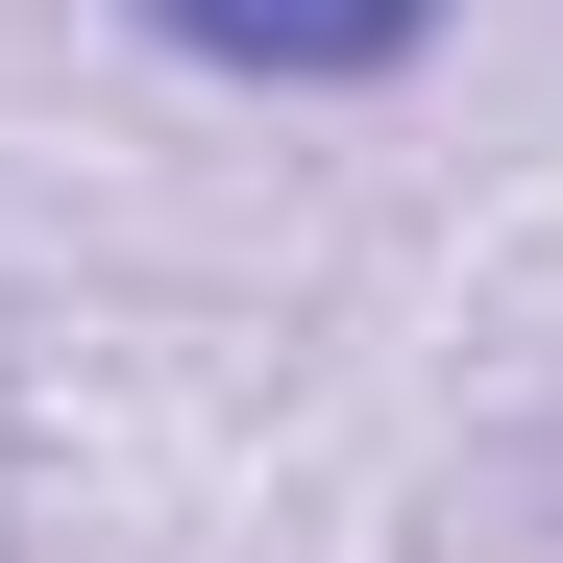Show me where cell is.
<instances>
[{"mask_svg":"<svg viewBox=\"0 0 563 563\" xmlns=\"http://www.w3.org/2000/svg\"><path fill=\"white\" fill-rule=\"evenodd\" d=\"M147 49L245 74V99H393V74L441 49V0H123Z\"/></svg>","mask_w":563,"mask_h":563,"instance_id":"cell-1","label":"cell"}]
</instances>
